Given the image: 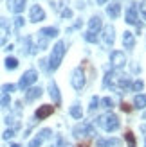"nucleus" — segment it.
Returning a JSON list of instances; mask_svg holds the SVG:
<instances>
[{"instance_id":"27","label":"nucleus","mask_w":146,"mask_h":147,"mask_svg":"<svg viewBox=\"0 0 146 147\" xmlns=\"http://www.w3.org/2000/svg\"><path fill=\"white\" fill-rule=\"evenodd\" d=\"M132 88H134L135 92H141L143 88H144V83H143V81H135V83L132 84Z\"/></svg>"},{"instance_id":"25","label":"nucleus","mask_w":146,"mask_h":147,"mask_svg":"<svg viewBox=\"0 0 146 147\" xmlns=\"http://www.w3.org/2000/svg\"><path fill=\"white\" fill-rule=\"evenodd\" d=\"M42 142H43L42 138H40V136H36V138H33V140L29 142V147H40V145H42Z\"/></svg>"},{"instance_id":"24","label":"nucleus","mask_w":146,"mask_h":147,"mask_svg":"<svg viewBox=\"0 0 146 147\" xmlns=\"http://www.w3.org/2000/svg\"><path fill=\"white\" fill-rule=\"evenodd\" d=\"M99 102L103 104V108H112V104H114V100H112L110 97H105V99H101Z\"/></svg>"},{"instance_id":"8","label":"nucleus","mask_w":146,"mask_h":147,"mask_svg":"<svg viewBox=\"0 0 146 147\" xmlns=\"http://www.w3.org/2000/svg\"><path fill=\"white\" fill-rule=\"evenodd\" d=\"M29 16H31V22H34V24H38V22L45 20V11L42 9V5H33L31 11H29Z\"/></svg>"},{"instance_id":"29","label":"nucleus","mask_w":146,"mask_h":147,"mask_svg":"<svg viewBox=\"0 0 146 147\" xmlns=\"http://www.w3.org/2000/svg\"><path fill=\"white\" fill-rule=\"evenodd\" d=\"M14 88H16L14 84H4V86H2V90H4V93H7V95H9L11 92H14Z\"/></svg>"},{"instance_id":"2","label":"nucleus","mask_w":146,"mask_h":147,"mask_svg":"<svg viewBox=\"0 0 146 147\" xmlns=\"http://www.w3.org/2000/svg\"><path fill=\"white\" fill-rule=\"evenodd\" d=\"M98 124H99V126L103 127L105 131H108V133H110V131H115V129L119 127V119H117L114 113H106V115H101L99 119H98Z\"/></svg>"},{"instance_id":"9","label":"nucleus","mask_w":146,"mask_h":147,"mask_svg":"<svg viewBox=\"0 0 146 147\" xmlns=\"http://www.w3.org/2000/svg\"><path fill=\"white\" fill-rule=\"evenodd\" d=\"M25 7V0H7V9L14 14H20Z\"/></svg>"},{"instance_id":"31","label":"nucleus","mask_w":146,"mask_h":147,"mask_svg":"<svg viewBox=\"0 0 146 147\" xmlns=\"http://www.w3.org/2000/svg\"><path fill=\"white\" fill-rule=\"evenodd\" d=\"M22 25H24V18H22V16H16V18H14V27L20 29Z\"/></svg>"},{"instance_id":"34","label":"nucleus","mask_w":146,"mask_h":147,"mask_svg":"<svg viewBox=\"0 0 146 147\" xmlns=\"http://www.w3.org/2000/svg\"><path fill=\"white\" fill-rule=\"evenodd\" d=\"M141 14H143V18L146 20V0H143V4H141Z\"/></svg>"},{"instance_id":"38","label":"nucleus","mask_w":146,"mask_h":147,"mask_svg":"<svg viewBox=\"0 0 146 147\" xmlns=\"http://www.w3.org/2000/svg\"><path fill=\"white\" fill-rule=\"evenodd\" d=\"M11 147H20V145H18V144H13V145H11Z\"/></svg>"},{"instance_id":"17","label":"nucleus","mask_w":146,"mask_h":147,"mask_svg":"<svg viewBox=\"0 0 146 147\" xmlns=\"http://www.w3.org/2000/svg\"><path fill=\"white\" fill-rule=\"evenodd\" d=\"M40 36H43V38H54V36H58V29L56 27H43L40 31Z\"/></svg>"},{"instance_id":"3","label":"nucleus","mask_w":146,"mask_h":147,"mask_svg":"<svg viewBox=\"0 0 146 147\" xmlns=\"http://www.w3.org/2000/svg\"><path fill=\"white\" fill-rule=\"evenodd\" d=\"M36 79H38V72H36V70H27L24 76H22L20 83H18V88H22V90H27V88L31 86L33 83H36Z\"/></svg>"},{"instance_id":"35","label":"nucleus","mask_w":146,"mask_h":147,"mask_svg":"<svg viewBox=\"0 0 146 147\" xmlns=\"http://www.w3.org/2000/svg\"><path fill=\"white\" fill-rule=\"evenodd\" d=\"M121 108H123V111H130V106H128V104H125V102L121 104Z\"/></svg>"},{"instance_id":"20","label":"nucleus","mask_w":146,"mask_h":147,"mask_svg":"<svg viewBox=\"0 0 146 147\" xmlns=\"http://www.w3.org/2000/svg\"><path fill=\"white\" fill-rule=\"evenodd\" d=\"M18 67V59L16 57H5V68L7 70H14Z\"/></svg>"},{"instance_id":"7","label":"nucleus","mask_w":146,"mask_h":147,"mask_svg":"<svg viewBox=\"0 0 146 147\" xmlns=\"http://www.w3.org/2000/svg\"><path fill=\"white\" fill-rule=\"evenodd\" d=\"M96 133H94V127L90 126V124H81V126H76L74 127V136L81 138V136H94Z\"/></svg>"},{"instance_id":"37","label":"nucleus","mask_w":146,"mask_h":147,"mask_svg":"<svg viewBox=\"0 0 146 147\" xmlns=\"http://www.w3.org/2000/svg\"><path fill=\"white\" fill-rule=\"evenodd\" d=\"M5 41V38H0V43H4Z\"/></svg>"},{"instance_id":"4","label":"nucleus","mask_w":146,"mask_h":147,"mask_svg":"<svg viewBox=\"0 0 146 147\" xmlns=\"http://www.w3.org/2000/svg\"><path fill=\"white\" fill-rule=\"evenodd\" d=\"M126 24H130V25H135L137 29H143V25H141V22H139V16H137V4H130V7H128V11H126Z\"/></svg>"},{"instance_id":"13","label":"nucleus","mask_w":146,"mask_h":147,"mask_svg":"<svg viewBox=\"0 0 146 147\" xmlns=\"http://www.w3.org/2000/svg\"><path fill=\"white\" fill-rule=\"evenodd\" d=\"M123 47H125V49H134L135 47V36H134V32L125 31V34H123Z\"/></svg>"},{"instance_id":"36","label":"nucleus","mask_w":146,"mask_h":147,"mask_svg":"<svg viewBox=\"0 0 146 147\" xmlns=\"http://www.w3.org/2000/svg\"><path fill=\"white\" fill-rule=\"evenodd\" d=\"M96 2H98V4H105V2H106V0H96Z\"/></svg>"},{"instance_id":"16","label":"nucleus","mask_w":146,"mask_h":147,"mask_svg":"<svg viewBox=\"0 0 146 147\" xmlns=\"http://www.w3.org/2000/svg\"><path fill=\"white\" fill-rule=\"evenodd\" d=\"M40 95H42V88L38 86V88H29V90H27V93H25V100H29V102H31V100H34V99H38L40 97Z\"/></svg>"},{"instance_id":"26","label":"nucleus","mask_w":146,"mask_h":147,"mask_svg":"<svg viewBox=\"0 0 146 147\" xmlns=\"http://www.w3.org/2000/svg\"><path fill=\"white\" fill-rule=\"evenodd\" d=\"M50 133H53L50 129H42L40 133H38V136L42 138V140H45V138H49V136H50Z\"/></svg>"},{"instance_id":"19","label":"nucleus","mask_w":146,"mask_h":147,"mask_svg":"<svg viewBox=\"0 0 146 147\" xmlns=\"http://www.w3.org/2000/svg\"><path fill=\"white\" fill-rule=\"evenodd\" d=\"M70 115L74 117V119H79V120H81V117H83V111H81V106H79V104H74V106L70 108Z\"/></svg>"},{"instance_id":"6","label":"nucleus","mask_w":146,"mask_h":147,"mask_svg":"<svg viewBox=\"0 0 146 147\" xmlns=\"http://www.w3.org/2000/svg\"><path fill=\"white\" fill-rule=\"evenodd\" d=\"M110 63L114 68H121L125 67L126 63V57H125V52H121V50H114V52L110 54Z\"/></svg>"},{"instance_id":"21","label":"nucleus","mask_w":146,"mask_h":147,"mask_svg":"<svg viewBox=\"0 0 146 147\" xmlns=\"http://www.w3.org/2000/svg\"><path fill=\"white\" fill-rule=\"evenodd\" d=\"M9 102H11V99H9V95H7V93H2V95H0V106H2V108L9 106Z\"/></svg>"},{"instance_id":"22","label":"nucleus","mask_w":146,"mask_h":147,"mask_svg":"<svg viewBox=\"0 0 146 147\" xmlns=\"http://www.w3.org/2000/svg\"><path fill=\"white\" fill-rule=\"evenodd\" d=\"M125 138H126V142L130 144V147H135V138H134V135H132V131H126V133H125Z\"/></svg>"},{"instance_id":"5","label":"nucleus","mask_w":146,"mask_h":147,"mask_svg":"<svg viewBox=\"0 0 146 147\" xmlns=\"http://www.w3.org/2000/svg\"><path fill=\"white\" fill-rule=\"evenodd\" d=\"M70 83H72V86H74L76 90H81V88L85 86V72L81 68H76L74 72H72Z\"/></svg>"},{"instance_id":"18","label":"nucleus","mask_w":146,"mask_h":147,"mask_svg":"<svg viewBox=\"0 0 146 147\" xmlns=\"http://www.w3.org/2000/svg\"><path fill=\"white\" fill-rule=\"evenodd\" d=\"M134 106L137 109H144L146 108V95L139 93V95H135V99H134Z\"/></svg>"},{"instance_id":"10","label":"nucleus","mask_w":146,"mask_h":147,"mask_svg":"<svg viewBox=\"0 0 146 147\" xmlns=\"http://www.w3.org/2000/svg\"><path fill=\"white\" fill-rule=\"evenodd\" d=\"M103 41H105V45H114V41H115V31H114L112 25L103 27Z\"/></svg>"},{"instance_id":"30","label":"nucleus","mask_w":146,"mask_h":147,"mask_svg":"<svg viewBox=\"0 0 146 147\" xmlns=\"http://www.w3.org/2000/svg\"><path fill=\"white\" fill-rule=\"evenodd\" d=\"M98 104H99V99L98 97H92L90 99V111H94V109L98 108Z\"/></svg>"},{"instance_id":"1","label":"nucleus","mask_w":146,"mask_h":147,"mask_svg":"<svg viewBox=\"0 0 146 147\" xmlns=\"http://www.w3.org/2000/svg\"><path fill=\"white\" fill-rule=\"evenodd\" d=\"M63 56H65V43H63V41H58L56 45L53 47V52H50L47 68H49V70H56L58 67H60V63H61V59H63Z\"/></svg>"},{"instance_id":"15","label":"nucleus","mask_w":146,"mask_h":147,"mask_svg":"<svg viewBox=\"0 0 146 147\" xmlns=\"http://www.w3.org/2000/svg\"><path fill=\"white\" fill-rule=\"evenodd\" d=\"M119 13H121V4L119 2H114V4H110V5L106 7V14L110 18H117Z\"/></svg>"},{"instance_id":"23","label":"nucleus","mask_w":146,"mask_h":147,"mask_svg":"<svg viewBox=\"0 0 146 147\" xmlns=\"http://www.w3.org/2000/svg\"><path fill=\"white\" fill-rule=\"evenodd\" d=\"M85 40L89 41V43H96L98 41V36H96V32H87L85 34Z\"/></svg>"},{"instance_id":"14","label":"nucleus","mask_w":146,"mask_h":147,"mask_svg":"<svg viewBox=\"0 0 146 147\" xmlns=\"http://www.w3.org/2000/svg\"><path fill=\"white\" fill-rule=\"evenodd\" d=\"M101 25H103V22H101V16H92L90 22H89V32H96L101 29Z\"/></svg>"},{"instance_id":"33","label":"nucleus","mask_w":146,"mask_h":147,"mask_svg":"<svg viewBox=\"0 0 146 147\" xmlns=\"http://www.w3.org/2000/svg\"><path fill=\"white\" fill-rule=\"evenodd\" d=\"M61 16H63V18H70V16H72V11L67 7V9H63V11H61Z\"/></svg>"},{"instance_id":"28","label":"nucleus","mask_w":146,"mask_h":147,"mask_svg":"<svg viewBox=\"0 0 146 147\" xmlns=\"http://www.w3.org/2000/svg\"><path fill=\"white\" fill-rule=\"evenodd\" d=\"M13 136H14V129H7V131H4V135H2L4 140H9V138H13Z\"/></svg>"},{"instance_id":"32","label":"nucleus","mask_w":146,"mask_h":147,"mask_svg":"<svg viewBox=\"0 0 146 147\" xmlns=\"http://www.w3.org/2000/svg\"><path fill=\"white\" fill-rule=\"evenodd\" d=\"M0 27L5 29V31L9 32V24H7V20H5V18H0Z\"/></svg>"},{"instance_id":"12","label":"nucleus","mask_w":146,"mask_h":147,"mask_svg":"<svg viewBox=\"0 0 146 147\" xmlns=\"http://www.w3.org/2000/svg\"><path fill=\"white\" fill-rule=\"evenodd\" d=\"M49 93H50V97H53L54 104L60 106L61 104V97H60V92H58V86H56L54 81H50V83H49Z\"/></svg>"},{"instance_id":"11","label":"nucleus","mask_w":146,"mask_h":147,"mask_svg":"<svg viewBox=\"0 0 146 147\" xmlns=\"http://www.w3.org/2000/svg\"><path fill=\"white\" fill-rule=\"evenodd\" d=\"M53 111H54V108L50 106V104H43V106H40L38 109H36L34 117H36L38 120H43V119H47L49 115H53Z\"/></svg>"}]
</instances>
